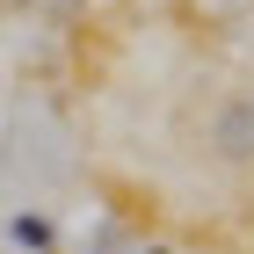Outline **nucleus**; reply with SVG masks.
I'll use <instances>...</instances> for the list:
<instances>
[{
  "instance_id": "f257e3e1",
  "label": "nucleus",
  "mask_w": 254,
  "mask_h": 254,
  "mask_svg": "<svg viewBox=\"0 0 254 254\" xmlns=\"http://www.w3.org/2000/svg\"><path fill=\"white\" fill-rule=\"evenodd\" d=\"M211 153L225 167H247L254 160V95H225L211 109Z\"/></svg>"
},
{
  "instance_id": "f03ea898",
  "label": "nucleus",
  "mask_w": 254,
  "mask_h": 254,
  "mask_svg": "<svg viewBox=\"0 0 254 254\" xmlns=\"http://www.w3.org/2000/svg\"><path fill=\"white\" fill-rule=\"evenodd\" d=\"M7 240H15L22 254H59V225H51L44 211H15L7 218Z\"/></svg>"
}]
</instances>
